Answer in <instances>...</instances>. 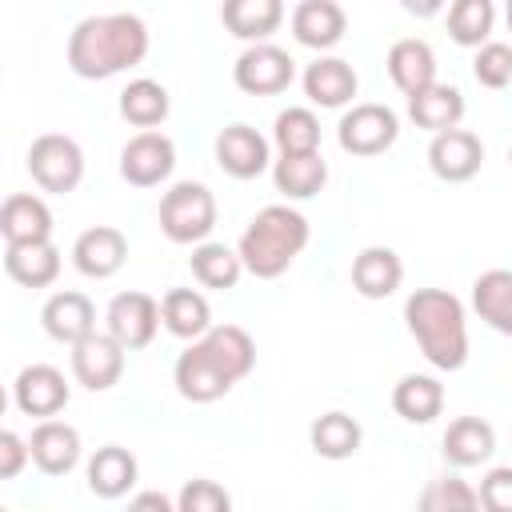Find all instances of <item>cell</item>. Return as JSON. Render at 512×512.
Listing matches in <instances>:
<instances>
[{
	"label": "cell",
	"instance_id": "7a4b0ae2",
	"mask_svg": "<svg viewBox=\"0 0 512 512\" xmlns=\"http://www.w3.org/2000/svg\"><path fill=\"white\" fill-rule=\"evenodd\" d=\"M404 324L432 368L456 372L468 364V312L452 292L416 288L404 300Z\"/></svg>",
	"mask_w": 512,
	"mask_h": 512
},
{
	"label": "cell",
	"instance_id": "ab89813d",
	"mask_svg": "<svg viewBox=\"0 0 512 512\" xmlns=\"http://www.w3.org/2000/svg\"><path fill=\"white\" fill-rule=\"evenodd\" d=\"M176 512H232V496H228L224 484H216L208 476H196L180 488Z\"/></svg>",
	"mask_w": 512,
	"mask_h": 512
},
{
	"label": "cell",
	"instance_id": "8d00e7d4",
	"mask_svg": "<svg viewBox=\"0 0 512 512\" xmlns=\"http://www.w3.org/2000/svg\"><path fill=\"white\" fill-rule=\"evenodd\" d=\"M448 36L460 48H484L492 40V24H496V4L492 0H456L448 8Z\"/></svg>",
	"mask_w": 512,
	"mask_h": 512
},
{
	"label": "cell",
	"instance_id": "cb8c5ba5",
	"mask_svg": "<svg viewBox=\"0 0 512 512\" xmlns=\"http://www.w3.org/2000/svg\"><path fill=\"white\" fill-rule=\"evenodd\" d=\"M384 64H388L392 84H396L408 100H412L416 92H424V88L436 84V52H432V44L420 40V36H400V40L388 48Z\"/></svg>",
	"mask_w": 512,
	"mask_h": 512
},
{
	"label": "cell",
	"instance_id": "ba28073f",
	"mask_svg": "<svg viewBox=\"0 0 512 512\" xmlns=\"http://www.w3.org/2000/svg\"><path fill=\"white\" fill-rule=\"evenodd\" d=\"M296 80V60L280 44H252L232 64V84L248 96H280Z\"/></svg>",
	"mask_w": 512,
	"mask_h": 512
},
{
	"label": "cell",
	"instance_id": "603a6c76",
	"mask_svg": "<svg viewBox=\"0 0 512 512\" xmlns=\"http://www.w3.org/2000/svg\"><path fill=\"white\" fill-rule=\"evenodd\" d=\"M440 452L452 468H480L496 452V428L484 416H456L440 436Z\"/></svg>",
	"mask_w": 512,
	"mask_h": 512
},
{
	"label": "cell",
	"instance_id": "ffe728a7",
	"mask_svg": "<svg viewBox=\"0 0 512 512\" xmlns=\"http://www.w3.org/2000/svg\"><path fill=\"white\" fill-rule=\"evenodd\" d=\"M28 448H32V464L44 476H68L80 464V452H84L80 432L68 420H40L28 436Z\"/></svg>",
	"mask_w": 512,
	"mask_h": 512
},
{
	"label": "cell",
	"instance_id": "7402d4cb",
	"mask_svg": "<svg viewBox=\"0 0 512 512\" xmlns=\"http://www.w3.org/2000/svg\"><path fill=\"white\" fill-rule=\"evenodd\" d=\"M136 476H140V464L136 456L124 448V444H104L88 456L84 464V480H88V492L100 496V500H120L136 488Z\"/></svg>",
	"mask_w": 512,
	"mask_h": 512
},
{
	"label": "cell",
	"instance_id": "7bdbcfd3",
	"mask_svg": "<svg viewBox=\"0 0 512 512\" xmlns=\"http://www.w3.org/2000/svg\"><path fill=\"white\" fill-rule=\"evenodd\" d=\"M124 512H176V500L164 496V492H156V488H148V492H136Z\"/></svg>",
	"mask_w": 512,
	"mask_h": 512
},
{
	"label": "cell",
	"instance_id": "2e32d148",
	"mask_svg": "<svg viewBox=\"0 0 512 512\" xmlns=\"http://www.w3.org/2000/svg\"><path fill=\"white\" fill-rule=\"evenodd\" d=\"M40 324L56 344L76 348L80 340H88L96 332V304L84 292H52L40 308Z\"/></svg>",
	"mask_w": 512,
	"mask_h": 512
},
{
	"label": "cell",
	"instance_id": "6da1fadb",
	"mask_svg": "<svg viewBox=\"0 0 512 512\" xmlns=\"http://www.w3.org/2000/svg\"><path fill=\"white\" fill-rule=\"evenodd\" d=\"M148 44H152L148 24L136 12L84 16L68 32V68L80 80H108L144 64Z\"/></svg>",
	"mask_w": 512,
	"mask_h": 512
},
{
	"label": "cell",
	"instance_id": "30bf717a",
	"mask_svg": "<svg viewBox=\"0 0 512 512\" xmlns=\"http://www.w3.org/2000/svg\"><path fill=\"white\" fill-rule=\"evenodd\" d=\"M68 400H72V384L56 364H24L12 380V404L24 416L56 420V412H64Z\"/></svg>",
	"mask_w": 512,
	"mask_h": 512
},
{
	"label": "cell",
	"instance_id": "ac0fdd59",
	"mask_svg": "<svg viewBox=\"0 0 512 512\" xmlns=\"http://www.w3.org/2000/svg\"><path fill=\"white\" fill-rule=\"evenodd\" d=\"M0 236H4V248L48 244L52 240V208L32 192H12L0 204Z\"/></svg>",
	"mask_w": 512,
	"mask_h": 512
},
{
	"label": "cell",
	"instance_id": "ee69618b",
	"mask_svg": "<svg viewBox=\"0 0 512 512\" xmlns=\"http://www.w3.org/2000/svg\"><path fill=\"white\" fill-rule=\"evenodd\" d=\"M504 20H508V32H512V0H508V8H504Z\"/></svg>",
	"mask_w": 512,
	"mask_h": 512
},
{
	"label": "cell",
	"instance_id": "d4e9b609",
	"mask_svg": "<svg viewBox=\"0 0 512 512\" xmlns=\"http://www.w3.org/2000/svg\"><path fill=\"white\" fill-rule=\"evenodd\" d=\"M408 120H412L416 128L432 132V136L452 132V128H460V120H464V92H460L456 84L436 80L432 88H424V92H416V96L408 100Z\"/></svg>",
	"mask_w": 512,
	"mask_h": 512
},
{
	"label": "cell",
	"instance_id": "277c9868",
	"mask_svg": "<svg viewBox=\"0 0 512 512\" xmlns=\"http://www.w3.org/2000/svg\"><path fill=\"white\" fill-rule=\"evenodd\" d=\"M160 232L172 244H204L216 228V196L208 184L200 180H176L164 196H160Z\"/></svg>",
	"mask_w": 512,
	"mask_h": 512
},
{
	"label": "cell",
	"instance_id": "52a82bcc",
	"mask_svg": "<svg viewBox=\"0 0 512 512\" xmlns=\"http://www.w3.org/2000/svg\"><path fill=\"white\" fill-rule=\"evenodd\" d=\"M160 300L148 292H116L104 308V332L124 348V352H140L156 340L160 332Z\"/></svg>",
	"mask_w": 512,
	"mask_h": 512
},
{
	"label": "cell",
	"instance_id": "f546056e",
	"mask_svg": "<svg viewBox=\"0 0 512 512\" xmlns=\"http://www.w3.org/2000/svg\"><path fill=\"white\" fill-rule=\"evenodd\" d=\"M308 444H312V452L320 460H352L360 452V444H364V428H360L356 416L332 408V412H324V416L312 420Z\"/></svg>",
	"mask_w": 512,
	"mask_h": 512
},
{
	"label": "cell",
	"instance_id": "7c38bea8",
	"mask_svg": "<svg viewBox=\"0 0 512 512\" xmlns=\"http://www.w3.org/2000/svg\"><path fill=\"white\" fill-rule=\"evenodd\" d=\"M176 168V144L164 132H136L120 148V176L132 188H156Z\"/></svg>",
	"mask_w": 512,
	"mask_h": 512
},
{
	"label": "cell",
	"instance_id": "4316f807",
	"mask_svg": "<svg viewBox=\"0 0 512 512\" xmlns=\"http://www.w3.org/2000/svg\"><path fill=\"white\" fill-rule=\"evenodd\" d=\"M160 320L172 336L180 340H200L212 332V308H208V296L196 292V288H168L160 296Z\"/></svg>",
	"mask_w": 512,
	"mask_h": 512
},
{
	"label": "cell",
	"instance_id": "9c48e42d",
	"mask_svg": "<svg viewBox=\"0 0 512 512\" xmlns=\"http://www.w3.org/2000/svg\"><path fill=\"white\" fill-rule=\"evenodd\" d=\"M172 384H176V392H180L184 400H192V404H212V400H220V396H228V392L236 388V380L224 372V364L208 352L204 340H192V344L176 356V364H172Z\"/></svg>",
	"mask_w": 512,
	"mask_h": 512
},
{
	"label": "cell",
	"instance_id": "d6986e66",
	"mask_svg": "<svg viewBox=\"0 0 512 512\" xmlns=\"http://www.w3.org/2000/svg\"><path fill=\"white\" fill-rule=\"evenodd\" d=\"M348 276H352V288L364 300H388L404 280V260L388 244H368V248H360L352 256Z\"/></svg>",
	"mask_w": 512,
	"mask_h": 512
},
{
	"label": "cell",
	"instance_id": "4fadbf2b",
	"mask_svg": "<svg viewBox=\"0 0 512 512\" xmlns=\"http://www.w3.org/2000/svg\"><path fill=\"white\" fill-rule=\"evenodd\" d=\"M68 364H72V380L88 392H108L120 384L124 376V348L108 336V332H92L88 340H80L72 352H68Z\"/></svg>",
	"mask_w": 512,
	"mask_h": 512
},
{
	"label": "cell",
	"instance_id": "1f68e13d",
	"mask_svg": "<svg viewBox=\"0 0 512 512\" xmlns=\"http://www.w3.org/2000/svg\"><path fill=\"white\" fill-rule=\"evenodd\" d=\"M60 264L64 260H60V248L52 240L48 244H16V248H4V272L20 288H48V284H56Z\"/></svg>",
	"mask_w": 512,
	"mask_h": 512
},
{
	"label": "cell",
	"instance_id": "5b68a950",
	"mask_svg": "<svg viewBox=\"0 0 512 512\" xmlns=\"http://www.w3.org/2000/svg\"><path fill=\"white\" fill-rule=\"evenodd\" d=\"M28 176L36 188L68 196L84 180V148L64 132H44L28 148Z\"/></svg>",
	"mask_w": 512,
	"mask_h": 512
},
{
	"label": "cell",
	"instance_id": "f1b7e54d",
	"mask_svg": "<svg viewBox=\"0 0 512 512\" xmlns=\"http://www.w3.org/2000/svg\"><path fill=\"white\" fill-rule=\"evenodd\" d=\"M472 308L476 316L512 340V268H488L472 280Z\"/></svg>",
	"mask_w": 512,
	"mask_h": 512
},
{
	"label": "cell",
	"instance_id": "83f0119b",
	"mask_svg": "<svg viewBox=\"0 0 512 512\" xmlns=\"http://www.w3.org/2000/svg\"><path fill=\"white\" fill-rule=\"evenodd\" d=\"M392 412L408 424H432L444 412V384L428 372H408L392 384Z\"/></svg>",
	"mask_w": 512,
	"mask_h": 512
},
{
	"label": "cell",
	"instance_id": "8992f818",
	"mask_svg": "<svg viewBox=\"0 0 512 512\" xmlns=\"http://www.w3.org/2000/svg\"><path fill=\"white\" fill-rule=\"evenodd\" d=\"M336 140L348 156H380L400 140V116L376 100L352 104L336 124Z\"/></svg>",
	"mask_w": 512,
	"mask_h": 512
},
{
	"label": "cell",
	"instance_id": "5bb4252c",
	"mask_svg": "<svg viewBox=\"0 0 512 512\" xmlns=\"http://www.w3.org/2000/svg\"><path fill=\"white\" fill-rule=\"evenodd\" d=\"M128 260V236L112 224H96V228H84L76 240H72V268L88 280H108L124 268Z\"/></svg>",
	"mask_w": 512,
	"mask_h": 512
},
{
	"label": "cell",
	"instance_id": "f6af8a7d",
	"mask_svg": "<svg viewBox=\"0 0 512 512\" xmlns=\"http://www.w3.org/2000/svg\"><path fill=\"white\" fill-rule=\"evenodd\" d=\"M508 160H512V148H508Z\"/></svg>",
	"mask_w": 512,
	"mask_h": 512
},
{
	"label": "cell",
	"instance_id": "f35d334b",
	"mask_svg": "<svg viewBox=\"0 0 512 512\" xmlns=\"http://www.w3.org/2000/svg\"><path fill=\"white\" fill-rule=\"evenodd\" d=\"M472 76H476L480 88H492V92L508 88V84H512V44L488 40L484 48H476V56H472Z\"/></svg>",
	"mask_w": 512,
	"mask_h": 512
},
{
	"label": "cell",
	"instance_id": "e0dca14e",
	"mask_svg": "<svg viewBox=\"0 0 512 512\" xmlns=\"http://www.w3.org/2000/svg\"><path fill=\"white\" fill-rule=\"evenodd\" d=\"M300 84H304V96L316 108H344L360 92V76H356V68L344 56H316L304 68Z\"/></svg>",
	"mask_w": 512,
	"mask_h": 512
},
{
	"label": "cell",
	"instance_id": "e575fe53",
	"mask_svg": "<svg viewBox=\"0 0 512 512\" xmlns=\"http://www.w3.org/2000/svg\"><path fill=\"white\" fill-rule=\"evenodd\" d=\"M188 264H192V276H196L204 288H220V292H224V288H236L240 276H244L240 252L228 248V244H216V240L196 244L192 256H188Z\"/></svg>",
	"mask_w": 512,
	"mask_h": 512
},
{
	"label": "cell",
	"instance_id": "9a60e30c",
	"mask_svg": "<svg viewBox=\"0 0 512 512\" xmlns=\"http://www.w3.org/2000/svg\"><path fill=\"white\" fill-rule=\"evenodd\" d=\"M480 164H484V144H480V136L468 132V128L440 132V136H432V144H428V168H432V176L444 180V184H464V180H472V176L480 172Z\"/></svg>",
	"mask_w": 512,
	"mask_h": 512
},
{
	"label": "cell",
	"instance_id": "8fae6325",
	"mask_svg": "<svg viewBox=\"0 0 512 512\" xmlns=\"http://www.w3.org/2000/svg\"><path fill=\"white\" fill-rule=\"evenodd\" d=\"M212 152H216L220 172H228L232 180H256V176H264L272 168V144H268V136H260L252 124H240V120L236 124H224L216 132Z\"/></svg>",
	"mask_w": 512,
	"mask_h": 512
},
{
	"label": "cell",
	"instance_id": "3957f363",
	"mask_svg": "<svg viewBox=\"0 0 512 512\" xmlns=\"http://www.w3.org/2000/svg\"><path fill=\"white\" fill-rule=\"evenodd\" d=\"M308 240H312V228L300 208L268 204L248 220V228L236 240V252H240V264L248 276L276 280L296 264V256L308 248Z\"/></svg>",
	"mask_w": 512,
	"mask_h": 512
},
{
	"label": "cell",
	"instance_id": "484cf974",
	"mask_svg": "<svg viewBox=\"0 0 512 512\" xmlns=\"http://www.w3.org/2000/svg\"><path fill=\"white\" fill-rule=\"evenodd\" d=\"M220 20L248 48L252 44H268V36L284 24V4L280 0H224Z\"/></svg>",
	"mask_w": 512,
	"mask_h": 512
},
{
	"label": "cell",
	"instance_id": "b9f144b4",
	"mask_svg": "<svg viewBox=\"0 0 512 512\" xmlns=\"http://www.w3.org/2000/svg\"><path fill=\"white\" fill-rule=\"evenodd\" d=\"M28 460H32L28 440L16 436L12 428H4V432H0V476H4V480H16V476L24 472Z\"/></svg>",
	"mask_w": 512,
	"mask_h": 512
},
{
	"label": "cell",
	"instance_id": "74e56055",
	"mask_svg": "<svg viewBox=\"0 0 512 512\" xmlns=\"http://www.w3.org/2000/svg\"><path fill=\"white\" fill-rule=\"evenodd\" d=\"M416 512H484V508H480V496L468 480L436 476V480L424 484V492L416 500Z\"/></svg>",
	"mask_w": 512,
	"mask_h": 512
},
{
	"label": "cell",
	"instance_id": "836d02e7",
	"mask_svg": "<svg viewBox=\"0 0 512 512\" xmlns=\"http://www.w3.org/2000/svg\"><path fill=\"white\" fill-rule=\"evenodd\" d=\"M272 144L280 156H308L320 152V116L304 104L276 112L272 120Z\"/></svg>",
	"mask_w": 512,
	"mask_h": 512
},
{
	"label": "cell",
	"instance_id": "60d3db41",
	"mask_svg": "<svg viewBox=\"0 0 512 512\" xmlns=\"http://www.w3.org/2000/svg\"><path fill=\"white\" fill-rule=\"evenodd\" d=\"M476 496L484 512H512V464L488 468L476 484Z\"/></svg>",
	"mask_w": 512,
	"mask_h": 512
},
{
	"label": "cell",
	"instance_id": "d6a6232c",
	"mask_svg": "<svg viewBox=\"0 0 512 512\" xmlns=\"http://www.w3.org/2000/svg\"><path fill=\"white\" fill-rule=\"evenodd\" d=\"M272 184L288 200H312L328 184V160L320 152L308 156H280L272 160Z\"/></svg>",
	"mask_w": 512,
	"mask_h": 512
},
{
	"label": "cell",
	"instance_id": "d590c367",
	"mask_svg": "<svg viewBox=\"0 0 512 512\" xmlns=\"http://www.w3.org/2000/svg\"><path fill=\"white\" fill-rule=\"evenodd\" d=\"M200 340L208 344V352L224 364V372H228L236 384L256 368V340H252L240 324H212V332L200 336Z\"/></svg>",
	"mask_w": 512,
	"mask_h": 512
},
{
	"label": "cell",
	"instance_id": "bcb514c9",
	"mask_svg": "<svg viewBox=\"0 0 512 512\" xmlns=\"http://www.w3.org/2000/svg\"><path fill=\"white\" fill-rule=\"evenodd\" d=\"M4 512H8V508H4Z\"/></svg>",
	"mask_w": 512,
	"mask_h": 512
},
{
	"label": "cell",
	"instance_id": "44dd1931",
	"mask_svg": "<svg viewBox=\"0 0 512 512\" xmlns=\"http://www.w3.org/2000/svg\"><path fill=\"white\" fill-rule=\"evenodd\" d=\"M348 32V12L336 0H300L292 8V36L304 48H316L320 56L336 48Z\"/></svg>",
	"mask_w": 512,
	"mask_h": 512
},
{
	"label": "cell",
	"instance_id": "4dcf8cb0",
	"mask_svg": "<svg viewBox=\"0 0 512 512\" xmlns=\"http://www.w3.org/2000/svg\"><path fill=\"white\" fill-rule=\"evenodd\" d=\"M168 112H172V96H168V88H164L160 80L140 76V80H128V84L120 88V116H124L132 128L156 132V124H164Z\"/></svg>",
	"mask_w": 512,
	"mask_h": 512
}]
</instances>
